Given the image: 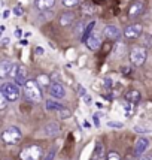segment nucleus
<instances>
[{
  "mask_svg": "<svg viewBox=\"0 0 152 160\" xmlns=\"http://www.w3.org/2000/svg\"><path fill=\"white\" fill-rule=\"evenodd\" d=\"M24 94L31 102H40L42 100V88L40 85L36 82V79H28L27 82L24 84Z\"/></svg>",
  "mask_w": 152,
  "mask_h": 160,
  "instance_id": "f257e3e1",
  "label": "nucleus"
},
{
  "mask_svg": "<svg viewBox=\"0 0 152 160\" xmlns=\"http://www.w3.org/2000/svg\"><path fill=\"white\" fill-rule=\"evenodd\" d=\"M2 141L7 145H15L21 141V130L15 126H11L2 132Z\"/></svg>",
  "mask_w": 152,
  "mask_h": 160,
  "instance_id": "f03ea898",
  "label": "nucleus"
},
{
  "mask_svg": "<svg viewBox=\"0 0 152 160\" xmlns=\"http://www.w3.org/2000/svg\"><path fill=\"white\" fill-rule=\"evenodd\" d=\"M40 157H42V148L39 145L24 147L20 153L21 160H40Z\"/></svg>",
  "mask_w": 152,
  "mask_h": 160,
  "instance_id": "7ed1b4c3",
  "label": "nucleus"
},
{
  "mask_svg": "<svg viewBox=\"0 0 152 160\" xmlns=\"http://www.w3.org/2000/svg\"><path fill=\"white\" fill-rule=\"evenodd\" d=\"M0 90L3 91V94L6 96V99L9 102H15V100H18V98H20V88L14 82H5L0 87Z\"/></svg>",
  "mask_w": 152,
  "mask_h": 160,
  "instance_id": "20e7f679",
  "label": "nucleus"
},
{
  "mask_svg": "<svg viewBox=\"0 0 152 160\" xmlns=\"http://www.w3.org/2000/svg\"><path fill=\"white\" fill-rule=\"evenodd\" d=\"M146 57H148V52L143 47H134L130 52V60L134 66H142L146 62Z\"/></svg>",
  "mask_w": 152,
  "mask_h": 160,
  "instance_id": "39448f33",
  "label": "nucleus"
},
{
  "mask_svg": "<svg viewBox=\"0 0 152 160\" xmlns=\"http://www.w3.org/2000/svg\"><path fill=\"white\" fill-rule=\"evenodd\" d=\"M146 8V0H133V3L128 6V18H137L145 12Z\"/></svg>",
  "mask_w": 152,
  "mask_h": 160,
  "instance_id": "423d86ee",
  "label": "nucleus"
},
{
  "mask_svg": "<svg viewBox=\"0 0 152 160\" xmlns=\"http://www.w3.org/2000/svg\"><path fill=\"white\" fill-rule=\"evenodd\" d=\"M142 32H143L142 24H130V26L125 27L124 36L127 39H137L139 36L142 35Z\"/></svg>",
  "mask_w": 152,
  "mask_h": 160,
  "instance_id": "0eeeda50",
  "label": "nucleus"
},
{
  "mask_svg": "<svg viewBox=\"0 0 152 160\" xmlns=\"http://www.w3.org/2000/svg\"><path fill=\"white\" fill-rule=\"evenodd\" d=\"M149 147H151V141L145 138V136H140L137 141H136V145H134V153L136 156H142V154H145L148 150H149Z\"/></svg>",
  "mask_w": 152,
  "mask_h": 160,
  "instance_id": "6e6552de",
  "label": "nucleus"
},
{
  "mask_svg": "<svg viewBox=\"0 0 152 160\" xmlns=\"http://www.w3.org/2000/svg\"><path fill=\"white\" fill-rule=\"evenodd\" d=\"M103 36L109 41H118L121 38V30L116 26H106L103 28Z\"/></svg>",
  "mask_w": 152,
  "mask_h": 160,
  "instance_id": "1a4fd4ad",
  "label": "nucleus"
},
{
  "mask_svg": "<svg viewBox=\"0 0 152 160\" xmlns=\"http://www.w3.org/2000/svg\"><path fill=\"white\" fill-rule=\"evenodd\" d=\"M49 94L54 99H63L66 96V90L60 82H52L49 87Z\"/></svg>",
  "mask_w": 152,
  "mask_h": 160,
  "instance_id": "9d476101",
  "label": "nucleus"
},
{
  "mask_svg": "<svg viewBox=\"0 0 152 160\" xmlns=\"http://www.w3.org/2000/svg\"><path fill=\"white\" fill-rule=\"evenodd\" d=\"M27 69L24 68V66H20L18 68V72H17V77H15V82L17 85H22L24 87V84L27 82Z\"/></svg>",
  "mask_w": 152,
  "mask_h": 160,
  "instance_id": "9b49d317",
  "label": "nucleus"
},
{
  "mask_svg": "<svg viewBox=\"0 0 152 160\" xmlns=\"http://www.w3.org/2000/svg\"><path fill=\"white\" fill-rule=\"evenodd\" d=\"M12 66L14 63L11 62H0V79H5L11 75V70H12Z\"/></svg>",
  "mask_w": 152,
  "mask_h": 160,
  "instance_id": "f8f14e48",
  "label": "nucleus"
},
{
  "mask_svg": "<svg viewBox=\"0 0 152 160\" xmlns=\"http://www.w3.org/2000/svg\"><path fill=\"white\" fill-rule=\"evenodd\" d=\"M85 43H87V47H88L91 51H96V49H98L102 47V41H100V38L96 35H91L90 38L85 41Z\"/></svg>",
  "mask_w": 152,
  "mask_h": 160,
  "instance_id": "ddd939ff",
  "label": "nucleus"
},
{
  "mask_svg": "<svg viewBox=\"0 0 152 160\" xmlns=\"http://www.w3.org/2000/svg\"><path fill=\"white\" fill-rule=\"evenodd\" d=\"M55 0H35V6L39 11H49L51 8H54Z\"/></svg>",
  "mask_w": 152,
  "mask_h": 160,
  "instance_id": "4468645a",
  "label": "nucleus"
},
{
  "mask_svg": "<svg viewBox=\"0 0 152 160\" xmlns=\"http://www.w3.org/2000/svg\"><path fill=\"white\" fill-rule=\"evenodd\" d=\"M45 135L46 136H57L58 135V132H60V126L57 124L55 121H51V123H48V124L45 126Z\"/></svg>",
  "mask_w": 152,
  "mask_h": 160,
  "instance_id": "2eb2a0df",
  "label": "nucleus"
},
{
  "mask_svg": "<svg viewBox=\"0 0 152 160\" xmlns=\"http://www.w3.org/2000/svg\"><path fill=\"white\" fill-rule=\"evenodd\" d=\"M75 22V14L73 12H66V14H63L61 17H60V24L61 26H72Z\"/></svg>",
  "mask_w": 152,
  "mask_h": 160,
  "instance_id": "dca6fc26",
  "label": "nucleus"
},
{
  "mask_svg": "<svg viewBox=\"0 0 152 160\" xmlns=\"http://www.w3.org/2000/svg\"><path fill=\"white\" fill-rule=\"evenodd\" d=\"M103 156H104V148H103V144H97L94 151H93V156H91V160H103Z\"/></svg>",
  "mask_w": 152,
  "mask_h": 160,
  "instance_id": "f3484780",
  "label": "nucleus"
},
{
  "mask_svg": "<svg viewBox=\"0 0 152 160\" xmlns=\"http://www.w3.org/2000/svg\"><path fill=\"white\" fill-rule=\"evenodd\" d=\"M36 82L39 84L40 87H43V88H49V87H51V81H49V77H48V75H43V73H40L39 77L36 78Z\"/></svg>",
  "mask_w": 152,
  "mask_h": 160,
  "instance_id": "a211bd4d",
  "label": "nucleus"
},
{
  "mask_svg": "<svg viewBox=\"0 0 152 160\" xmlns=\"http://www.w3.org/2000/svg\"><path fill=\"white\" fill-rule=\"evenodd\" d=\"M125 98H127L128 102H131V103H137L142 96H140V93H139L137 90H130L127 94H125Z\"/></svg>",
  "mask_w": 152,
  "mask_h": 160,
  "instance_id": "6ab92c4d",
  "label": "nucleus"
},
{
  "mask_svg": "<svg viewBox=\"0 0 152 160\" xmlns=\"http://www.w3.org/2000/svg\"><path fill=\"white\" fill-rule=\"evenodd\" d=\"M46 109H49V111H61V109H64V106L61 103H58V102L48 100L46 102Z\"/></svg>",
  "mask_w": 152,
  "mask_h": 160,
  "instance_id": "aec40b11",
  "label": "nucleus"
},
{
  "mask_svg": "<svg viewBox=\"0 0 152 160\" xmlns=\"http://www.w3.org/2000/svg\"><path fill=\"white\" fill-rule=\"evenodd\" d=\"M94 26H96V22H94V21H91L90 24H88V26L85 27V30H83L82 36H81V39H82V41H87V39H88V38L91 36V32H93Z\"/></svg>",
  "mask_w": 152,
  "mask_h": 160,
  "instance_id": "412c9836",
  "label": "nucleus"
},
{
  "mask_svg": "<svg viewBox=\"0 0 152 160\" xmlns=\"http://www.w3.org/2000/svg\"><path fill=\"white\" fill-rule=\"evenodd\" d=\"M79 2L81 0H61L63 6H66V8H75L79 5Z\"/></svg>",
  "mask_w": 152,
  "mask_h": 160,
  "instance_id": "4be33fe9",
  "label": "nucleus"
},
{
  "mask_svg": "<svg viewBox=\"0 0 152 160\" xmlns=\"http://www.w3.org/2000/svg\"><path fill=\"white\" fill-rule=\"evenodd\" d=\"M7 102H9V100H7L6 96L3 94V91L0 90V109H5L7 106Z\"/></svg>",
  "mask_w": 152,
  "mask_h": 160,
  "instance_id": "5701e85b",
  "label": "nucleus"
},
{
  "mask_svg": "<svg viewBox=\"0 0 152 160\" xmlns=\"http://www.w3.org/2000/svg\"><path fill=\"white\" fill-rule=\"evenodd\" d=\"M106 160H121V157H119V154L115 153V151H111V153L107 154V159Z\"/></svg>",
  "mask_w": 152,
  "mask_h": 160,
  "instance_id": "b1692460",
  "label": "nucleus"
},
{
  "mask_svg": "<svg viewBox=\"0 0 152 160\" xmlns=\"http://www.w3.org/2000/svg\"><path fill=\"white\" fill-rule=\"evenodd\" d=\"M14 14H15V15H18V17H21V15L24 14V11H22L21 5H17V6L14 8Z\"/></svg>",
  "mask_w": 152,
  "mask_h": 160,
  "instance_id": "393cba45",
  "label": "nucleus"
},
{
  "mask_svg": "<svg viewBox=\"0 0 152 160\" xmlns=\"http://www.w3.org/2000/svg\"><path fill=\"white\" fill-rule=\"evenodd\" d=\"M18 68H20V66L14 64V66H12V70H11V75H9V77L14 78V79H15V77H17V72H18Z\"/></svg>",
  "mask_w": 152,
  "mask_h": 160,
  "instance_id": "a878e982",
  "label": "nucleus"
},
{
  "mask_svg": "<svg viewBox=\"0 0 152 160\" xmlns=\"http://www.w3.org/2000/svg\"><path fill=\"white\" fill-rule=\"evenodd\" d=\"M54 156H55V150H51L48 154H46V157L43 160H54Z\"/></svg>",
  "mask_w": 152,
  "mask_h": 160,
  "instance_id": "bb28decb",
  "label": "nucleus"
},
{
  "mask_svg": "<svg viewBox=\"0 0 152 160\" xmlns=\"http://www.w3.org/2000/svg\"><path fill=\"white\" fill-rule=\"evenodd\" d=\"M61 114H60V117H61V118H66V117H70V112L67 111V109H66V108H64V109H61Z\"/></svg>",
  "mask_w": 152,
  "mask_h": 160,
  "instance_id": "cd10ccee",
  "label": "nucleus"
},
{
  "mask_svg": "<svg viewBox=\"0 0 152 160\" xmlns=\"http://www.w3.org/2000/svg\"><path fill=\"white\" fill-rule=\"evenodd\" d=\"M107 124L112 127H122V123H107Z\"/></svg>",
  "mask_w": 152,
  "mask_h": 160,
  "instance_id": "c85d7f7f",
  "label": "nucleus"
},
{
  "mask_svg": "<svg viewBox=\"0 0 152 160\" xmlns=\"http://www.w3.org/2000/svg\"><path fill=\"white\" fill-rule=\"evenodd\" d=\"M36 54H43V48L37 47V48H36Z\"/></svg>",
  "mask_w": 152,
  "mask_h": 160,
  "instance_id": "c756f323",
  "label": "nucleus"
},
{
  "mask_svg": "<svg viewBox=\"0 0 152 160\" xmlns=\"http://www.w3.org/2000/svg\"><path fill=\"white\" fill-rule=\"evenodd\" d=\"M139 160H152V157L151 156H143V157H140Z\"/></svg>",
  "mask_w": 152,
  "mask_h": 160,
  "instance_id": "7c9ffc66",
  "label": "nucleus"
},
{
  "mask_svg": "<svg viewBox=\"0 0 152 160\" xmlns=\"http://www.w3.org/2000/svg\"><path fill=\"white\" fill-rule=\"evenodd\" d=\"M124 160H134V157H133L131 154H128V156H125L124 157Z\"/></svg>",
  "mask_w": 152,
  "mask_h": 160,
  "instance_id": "2f4dec72",
  "label": "nucleus"
},
{
  "mask_svg": "<svg viewBox=\"0 0 152 160\" xmlns=\"http://www.w3.org/2000/svg\"><path fill=\"white\" fill-rule=\"evenodd\" d=\"M93 120H94L96 126H98V117H97V115H94V117H93Z\"/></svg>",
  "mask_w": 152,
  "mask_h": 160,
  "instance_id": "473e14b6",
  "label": "nucleus"
},
{
  "mask_svg": "<svg viewBox=\"0 0 152 160\" xmlns=\"http://www.w3.org/2000/svg\"><path fill=\"white\" fill-rule=\"evenodd\" d=\"M9 14H11L9 11H5V12H3V17H5V18H7V17H9Z\"/></svg>",
  "mask_w": 152,
  "mask_h": 160,
  "instance_id": "72a5a7b5",
  "label": "nucleus"
},
{
  "mask_svg": "<svg viewBox=\"0 0 152 160\" xmlns=\"http://www.w3.org/2000/svg\"><path fill=\"white\" fill-rule=\"evenodd\" d=\"M15 36H21V30H17V32H15Z\"/></svg>",
  "mask_w": 152,
  "mask_h": 160,
  "instance_id": "f704fd0d",
  "label": "nucleus"
}]
</instances>
